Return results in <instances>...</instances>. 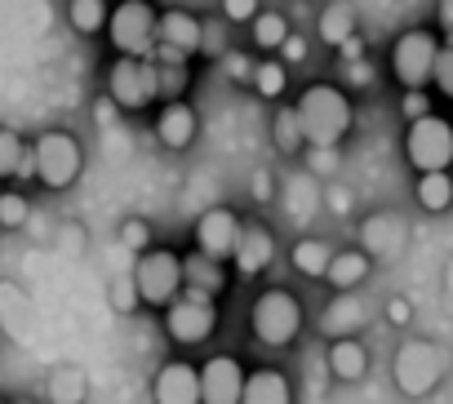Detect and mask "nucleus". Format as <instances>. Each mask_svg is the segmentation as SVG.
I'll return each instance as SVG.
<instances>
[{
	"label": "nucleus",
	"mask_w": 453,
	"mask_h": 404,
	"mask_svg": "<svg viewBox=\"0 0 453 404\" xmlns=\"http://www.w3.org/2000/svg\"><path fill=\"white\" fill-rule=\"evenodd\" d=\"M32 151H36V182H41V187L67 191V187L81 178L85 156H81V142H76L67 129H45V133L32 142Z\"/></svg>",
	"instance_id": "obj_7"
},
{
	"label": "nucleus",
	"mask_w": 453,
	"mask_h": 404,
	"mask_svg": "<svg viewBox=\"0 0 453 404\" xmlns=\"http://www.w3.org/2000/svg\"><path fill=\"white\" fill-rule=\"evenodd\" d=\"M196 129H200V120H196V111L187 107V98L160 103V111H156V142H160V147L187 151V147L196 142Z\"/></svg>",
	"instance_id": "obj_15"
},
{
	"label": "nucleus",
	"mask_w": 453,
	"mask_h": 404,
	"mask_svg": "<svg viewBox=\"0 0 453 404\" xmlns=\"http://www.w3.org/2000/svg\"><path fill=\"white\" fill-rule=\"evenodd\" d=\"M107 41L116 45V54L151 58L156 45H160V14L147 0H120L111 10V23H107Z\"/></svg>",
	"instance_id": "obj_3"
},
{
	"label": "nucleus",
	"mask_w": 453,
	"mask_h": 404,
	"mask_svg": "<svg viewBox=\"0 0 453 404\" xmlns=\"http://www.w3.org/2000/svg\"><path fill=\"white\" fill-rule=\"evenodd\" d=\"M369 80H373V67H369V63L360 58V63L351 67V85H369Z\"/></svg>",
	"instance_id": "obj_48"
},
{
	"label": "nucleus",
	"mask_w": 453,
	"mask_h": 404,
	"mask_svg": "<svg viewBox=\"0 0 453 404\" xmlns=\"http://www.w3.org/2000/svg\"><path fill=\"white\" fill-rule=\"evenodd\" d=\"M0 232H5V227H0Z\"/></svg>",
	"instance_id": "obj_52"
},
{
	"label": "nucleus",
	"mask_w": 453,
	"mask_h": 404,
	"mask_svg": "<svg viewBox=\"0 0 453 404\" xmlns=\"http://www.w3.org/2000/svg\"><path fill=\"white\" fill-rule=\"evenodd\" d=\"M67 23L81 36H98L111 23V5H107V0H67Z\"/></svg>",
	"instance_id": "obj_29"
},
{
	"label": "nucleus",
	"mask_w": 453,
	"mask_h": 404,
	"mask_svg": "<svg viewBox=\"0 0 453 404\" xmlns=\"http://www.w3.org/2000/svg\"><path fill=\"white\" fill-rule=\"evenodd\" d=\"M435 19H440V32L449 36V32H453V0H440V5H435Z\"/></svg>",
	"instance_id": "obj_46"
},
{
	"label": "nucleus",
	"mask_w": 453,
	"mask_h": 404,
	"mask_svg": "<svg viewBox=\"0 0 453 404\" xmlns=\"http://www.w3.org/2000/svg\"><path fill=\"white\" fill-rule=\"evenodd\" d=\"M316 324H320L325 338H356V333L369 324V311H365V302H360L351 289H342V293L329 298V307L320 311Z\"/></svg>",
	"instance_id": "obj_17"
},
{
	"label": "nucleus",
	"mask_w": 453,
	"mask_h": 404,
	"mask_svg": "<svg viewBox=\"0 0 453 404\" xmlns=\"http://www.w3.org/2000/svg\"><path fill=\"white\" fill-rule=\"evenodd\" d=\"M27 214H32V205H27V195H19V191H0V227H23L27 223Z\"/></svg>",
	"instance_id": "obj_34"
},
{
	"label": "nucleus",
	"mask_w": 453,
	"mask_h": 404,
	"mask_svg": "<svg viewBox=\"0 0 453 404\" xmlns=\"http://www.w3.org/2000/svg\"><path fill=\"white\" fill-rule=\"evenodd\" d=\"M400 111H404V120H422V116H431V98H426V89H404Z\"/></svg>",
	"instance_id": "obj_40"
},
{
	"label": "nucleus",
	"mask_w": 453,
	"mask_h": 404,
	"mask_svg": "<svg viewBox=\"0 0 453 404\" xmlns=\"http://www.w3.org/2000/svg\"><path fill=\"white\" fill-rule=\"evenodd\" d=\"M241 227H245V223L236 218V210L213 205V210H204V214L196 218L191 240H196L200 254H209V258H218V263H232V258H236V245H241Z\"/></svg>",
	"instance_id": "obj_11"
},
{
	"label": "nucleus",
	"mask_w": 453,
	"mask_h": 404,
	"mask_svg": "<svg viewBox=\"0 0 453 404\" xmlns=\"http://www.w3.org/2000/svg\"><path fill=\"white\" fill-rule=\"evenodd\" d=\"M303 54H307V45H303V41H294V36H289V41H285V58H289V63H298V58H303Z\"/></svg>",
	"instance_id": "obj_50"
},
{
	"label": "nucleus",
	"mask_w": 453,
	"mask_h": 404,
	"mask_svg": "<svg viewBox=\"0 0 453 404\" xmlns=\"http://www.w3.org/2000/svg\"><path fill=\"white\" fill-rule=\"evenodd\" d=\"M325 364H329V373H334L338 382H360V377L369 373V347H365L360 338H334Z\"/></svg>",
	"instance_id": "obj_22"
},
{
	"label": "nucleus",
	"mask_w": 453,
	"mask_h": 404,
	"mask_svg": "<svg viewBox=\"0 0 453 404\" xmlns=\"http://www.w3.org/2000/svg\"><path fill=\"white\" fill-rule=\"evenodd\" d=\"M387 320H391V324H409V320H413V307H409L404 298H391V302H387Z\"/></svg>",
	"instance_id": "obj_44"
},
{
	"label": "nucleus",
	"mask_w": 453,
	"mask_h": 404,
	"mask_svg": "<svg viewBox=\"0 0 453 404\" xmlns=\"http://www.w3.org/2000/svg\"><path fill=\"white\" fill-rule=\"evenodd\" d=\"M280 205H285V214L298 223V227H307L316 214H320V205H325V191H320V178L307 169V173H294V178H285V187H280Z\"/></svg>",
	"instance_id": "obj_16"
},
{
	"label": "nucleus",
	"mask_w": 453,
	"mask_h": 404,
	"mask_svg": "<svg viewBox=\"0 0 453 404\" xmlns=\"http://www.w3.org/2000/svg\"><path fill=\"white\" fill-rule=\"evenodd\" d=\"M444 289H449V298H453V258H449V267H444Z\"/></svg>",
	"instance_id": "obj_51"
},
{
	"label": "nucleus",
	"mask_w": 453,
	"mask_h": 404,
	"mask_svg": "<svg viewBox=\"0 0 453 404\" xmlns=\"http://www.w3.org/2000/svg\"><path fill=\"white\" fill-rule=\"evenodd\" d=\"M338 147H307V169L316 173V178H334L338 173Z\"/></svg>",
	"instance_id": "obj_38"
},
{
	"label": "nucleus",
	"mask_w": 453,
	"mask_h": 404,
	"mask_svg": "<svg viewBox=\"0 0 453 404\" xmlns=\"http://www.w3.org/2000/svg\"><path fill=\"white\" fill-rule=\"evenodd\" d=\"M116 111H120V107H116L111 98H98V111H94V120H98V125H111V116H116Z\"/></svg>",
	"instance_id": "obj_47"
},
{
	"label": "nucleus",
	"mask_w": 453,
	"mask_h": 404,
	"mask_svg": "<svg viewBox=\"0 0 453 404\" xmlns=\"http://www.w3.org/2000/svg\"><path fill=\"white\" fill-rule=\"evenodd\" d=\"M285 85H289V67H285V63H258V72H254V89H258L263 98H280Z\"/></svg>",
	"instance_id": "obj_33"
},
{
	"label": "nucleus",
	"mask_w": 453,
	"mask_h": 404,
	"mask_svg": "<svg viewBox=\"0 0 453 404\" xmlns=\"http://www.w3.org/2000/svg\"><path fill=\"white\" fill-rule=\"evenodd\" d=\"M338 54H342V58H347V63H360V54H365V45H360V41H356V36H351V41H347V45H342V50H338Z\"/></svg>",
	"instance_id": "obj_49"
},
{
	"label": "nucleus",
	"mask_w": 453,
	"mask_h": 404,
	"mask_svg": "<svg viewBox=\"0 0 453 404\" xmlns=\"http://www.w3.org/2000/svg\"><path fill=\"white\" fill-rule=\"evenodd\" d=\"M182 276H187V289H182V293H200V298L226 293V271H222V263L209 258V254H200V249H191V254L182 258Z\"/></svg>",
	"instance_id": "obj_21"
},
{
	"label": "nucleus",
	"mask_w": 453,
	"mask_h": 404,
	"mask_svg": "<svg viewBox=\"0 0 453 404\" xmlns=\"http://www.w3.org/2000/svg\"><path fill=\"white\" fill-rule=\"evenodd\" d=\"M107 98L120 111H142L151 103H160V80H156V63L151 58H129L120 54L107 67Z\"/></svg>",
	"instance_id": "obj_6"
},
{
	"label": "nucleus",
	"mask_w": 453,
	"mask_h": 404,
	"mask_svg": "<svg viewBox=\"0 0 453 404\" xmlns=\"http://www.w3.org/2000/svg\"><path fill=\"white\" fill-rule=\"evenodd\" d=\"M120 249H129V254H147L151 249V227L142 223V218H129V223H120Z\"/></svg>",
	"instance_id": "obj_37"
},
{
	"label": "nucleus",
	"mask_w": 453,
	"mask_h": 404,
	"mask_svg": "<svg viewBox=\"0 0 453 404\" xmlns=\"http://www.w3.org/2000/svg\"><path fill=\"white\" fill-rule=\"evenodd\" d=\"M218 329V298H200V293H182L165 307V333L178 347H196Z\"/></svg>",
	"instance_id": "obj_10"
},
{
	"label": "nucleus",
	"mask_w": 453,
	"mask_h": 404,
	"mask_svg": "<svg viewBox=\"0 0 453 404\" xmlns=\"http://www.w3.org/2000/svg\"><path fill=\"white\" fill-rule=\"evenodd\" d=\"M200 54H213V58L226 54V32H222V23H204V50H200Z\"/></svg>",
	"instance_id": "obj_42"
},
{
	"label": "nucleus",
	"mask_w": 453,
	"mask_h": 404,
	"mask_svg": "<svg viewBox=\"0 0 453 404\" xmlns=\"http://www.w3.org/2000/svg\"><path fill=\"white\" fill-rule=\"evenodd\" d=\"M369 267H373V258H369L365 249H338V254H334V263H329V276H325V280L334 285V293H342V289L365 285Z\"/></svg>",
	"instance_id": "obj_27"
},
{
	"label": "nucleus",
	"mask_w": 453,
	"mask_h": 404,
	"mask_svg": "<svg viewBox=\"0 0 453 404\" xmlns=\"http://www.w3.org/2000/svg\"><path fill=\"white\" fill-rule=\"evenodd\" d=\"M431 85L453 103V32H449L444 45H440V58H435V76H431Z\"/></svg>",
	"instance_id": "obj_36"
},
{
	"label": "nucleus",
	"mask_w": 453,
	"mask_h": 404,
	"mask_svg": "<svg viewBox=\"0 0 453 404\" xmlns=\"http://www.w3.org/2000/svg\"><path fill=\"white\" fill-rule=\"evenodd\" d=\"M85 400V373L81 369H54L50 373V404H81Z\"/></svg>",
	"instance_id": "obj_32"
},
{
	"label": "nucleus",
	"mask_w": 453,
	"mask_h": 404,
	"mask_svg": "<svg viewBox=\"0 0 453 404\" xmlns=\"http://www.w3.org/2000/svg\"><path fill=\"white\" fill-rule=\"evenodd\" d=\"M138 302H142V298H138V285H134V276L111 285V307H116V311H134Z\"/></svg>",
	"instance_id": "obj_41"
},
{
	"label": "nucleus",
	"mask_w": 453,
	"mask_h": 404,
	"mask_svg": "<svg viewBox=\"0 0 453 404\" xmlns=\"http://www.w3.org/2000/svg\"><path fill=\"white\" fill-rule=\"evenodd\" d=\"M413 195L426 214H444L453 205V173L449 169H435V173H418L413 182Z\"/></svg>",
	"instance_id": "obj_28"
},
{
	"label": "nucleus",
	"mask_w": 453,
	"mask_h": 404,
	"mask_svg": "<svg viewBox=\"0 0 453 404\" xmlns=\"http://www.w3.org/2000/svg\"><path fill=\"white\" fill-rule=\"evenodd\" d=\"M0 178H36V151L14 129H0Z\"/></svg>",
	"instance_id": "obj_25"
},
{
	"label": "nucleus",
	"mask_w": 453,
	"mask_h": 404,
	"mask_svg": "<svg viewBox=\"0 0 453 404\" xmlns=\"http://www.w3.org/2000/svg\"><path fill=\"white\" fill-rule=\"evenodd\" d=\"M444 369H449V355H444L440 342H431V338H409V342H400V351H395L391 377H395V386H400L409 400H422V395L440 391Z\"/></svg>",
	"instance_id": "obj_2"
},
{
	"label": "nucleus",
	"mask_w": 453,
	"mask_h": 404,
	"mask_svg": "<svg viewBox=\"0 0 453 404\" xmlns=\"http://www.w3.org/2000/svg\"><path fill=\"white\" fill-rule=\"evenodd\" d=\"M134 285H138V298L147 302V307H169L173 298H182V289H187V276H182V254H173V249H147V254H138V263H134Z\"/></svg>",
	"instance_id": "obj_5"
},
{
	"label": "nucleus",
	"mask_w": 453,
	"mask_h": 404,
	"mask_svg": "<svg viewBox=\"0 0 453 404\" xmlns=\"http://www.w3.org/2000/svg\"><path fill=\"white\" fill-rule=\"evenodd\" d=\"M254 195H258V200H276V182H272V173H267V169H258V173H254Z\"/></svg>",
	"instance_id": "obj_45"
},
{
	"label": "nucleus",
	"mask_w": 453,
	"mask_h": 404,
	"mask_svg": "<svg viewBox=\"0 0 453 404\" xmlns=\"http://www.w3.org/2000/svg\"><path fill=\"white\" fill-rule=\"evenodd\" d=\"M218 67H222V76H226V80H236V85L254 80V72H258V63H254L250 54H241V50H226V54L218 58Z\"/></svg>",
	"instance_id": "obj_35"
},
{
	"label": "nucleus",
	"mask_w": 453,
	"mask_h": 404,
	"mask_svg": "<svg viewBox=\"0 0 453 404\" xmlns=\"http://www.w3.org/2000/svg\"><path fill=\"white\" fill-rule=\"evenodd\" d=\"M160 45H173L191 58V54L204 50V23L187 10H165L160 14Z\"/></svg>",
	"instance_id": "obj_20"
},
{
	"label": "nucleus",
	"mask_w": 453,
	"mask_h": 404,
	"mask_svg": "<svg viewBox=\"0 0 453 404\" xmlns=\"http://www.w3.org/2000/svg\"><path fill=\"white\" fill-rule=\"evenodd\" d=\"M250 27H254V45L258 50H285V41H289V19L276 14V10H263Z\"/></svg>",
	"instance_id": "obj_30"
},
{
	"label": "nucleus",
	"mask_w": 453,
	"mask_h": 404,
	"mask_svg": "<svg viewBox=\"0 0 453 404\" xmlns=\"http://www.w3.org/2000/svg\"><path fill=\"white\" fill-rule=\"evenodd\" d=\"M151 400L156 404H200V369L187 360L160 364V373L151 382Z\"/></svg>",
	"instance_id": "obj_14"
},
{
	"label": "nucleus",
	"mask_w": 453,
	"mask_h": 404,
	"mask_svg": "<svg viewBox=\"0 0 453 404\" xmlns=\"http://www.w3.org/2000/svg\"><path fill=\"white\" fill-rule=\"evenodd\" d=\"M360 249H365L369 258L395 263V258L409 249V223H404L400 214H391V210L369 214V218L360 223Z\"/></svg>",
	"instance_id": "obj_13"
},
{
	"label": "nucleus",
	"mask_w": 453,
	"mask_h": 404,
	"mask_svg": "<svg viewBox=\"0 0 453 404\" xmlns=\"http://www.w3.org/2000/svg\"><path fill=\"white\" fill-rule=\"evenodd\" d=\"M250 329L263 347L280 351L303 333V302L289 289H267V293H258V302L250 311Z\"/></svg>",
	"instance_id": "obj_4"
},
{
	"label": "nucleus",
	"mask_w": 453,
	"mask_h": 404,
	"mask_svg": "<svg viewBox=\"0 0 453 404\" xmlns=\"http://www.w3.org/2000/svg\"><path fill=\"white\" fill-rule=\"evenodd\" d=\"M298 125L307 133V147H338L351 133V98L338 85H307L294 103Z\"/></svg>",
	"instance_id": "obj_1"
},
{
	"label": "nucleus",
	"mask_w": 453,
	"mask_h": 404,
	"mask_svg": "<svg viewBox=\"0 0 453 404\" xmlns=\"http://www.w3.org/2000/svg\"><path fill=\"white\" fill-rule=\"evenodd\" d=\"M334 254H338V249H334L329 240L303 236V240L294 245V254H289V258H294V271H298V276H307V280H325V276H329Z\"/></svg>",
	"instance_id": "obj_26"
},
{
	"label": "nucleus",
	"mask_w": 453,
	"mask_h": 404,
	"mask_svg": "<svg viewBox=\"0 0 453 404\" xmlns=\"http://www.w3.org/2000/svg\"><path fill=\"white\" fill-rule=\"evenodd\" d=\"M156 63V80H160V103H173L191 89V67H187V54L173 50V45H156L151 54Z\"/></svg>",
	"instance_id": "obj_19"
},
{
	"label": "nucleus",
	"mask_w": 453,
	"mask_h": 404,
	"mask_svg": "<svg viewBox=\"0 0 453 404\" xmlns=\"http://www.w3.org/2000/svg\"><path fill=\"white\" fill-rule=\"evenodd\" d=\"M435 58H440V41L426 27H409L395 45H391V76L404 89H426L435 76Z\"/></svg>",
	"instance_id": "obj_8"
},
{
	"label": "nucleus",
	"mask_w": 453,
	"mask_h": 404,
	"mask_svg": "<svg viewBox=\"0 0 453 404\" xmlns=\"http://www.w3.org/2000/svg\"><path fill=\"white\" fill-rule=\"evenodd\" d=\"M263 14V0H222V19L226 23H254Z\"/></svg>",
	"instance_id": "obj_39"
},
{
	"label": "nucleus",
	"mask_w": 453,
	"mask_h": 404,
	"mask_svg": "<svg viewBox=\"0 0 453 404\" xmlns=\"http://www.w3.org/2000/svg\"><path fill=\"white\" fill-rule=\"evenodd\" d=\"M245 369L236 355H213L200 364V404H241L245 395Z\"/></svg>",
	"instance_id": "obj_12"
},
{
	"label": "nucleus",
	"mask_w": 453,
	"mask_h": 404,
	"mask_svg": "<svg viewBox=\"0 0 453 404\" xmlns=\"http://www.w3.org/2000/svg\"><path fill=\"white\" fill-rule=\"evenodd\" d=\"M272 138H276V147H280L285 156H298V151L307 147V133H303L294 107H280V111H276V120H272Z\"/></svg>",
	"instance_id": "obj_31"
},
{
	"label": "nucleus",
	"mask_w": 453,
	"mask_h": 404,
	"mask_svg": "<svg viewBox=\"0 0 453 404\" xmlns=\"http://www.w3.org/2000/svg\"><path fill=\"white\" fill-rule=\"evenodd\" d=\"M356 10L347 5V0H334V5H325L320 10V19H316V32H320V41L329 45V50H342L351 36H356Z\"/></svg>",
	"instance_id": "obj_24"
},
{
	"label": "nucleus",
	"mask_w": 453,
	"mask_h": 404,
	"mask_svg": "<svg viewBox=\"0 0 453 404\" xmlns=\"http://www.w3.org/2000/svg\"><path fill=\"white\" fill-rule=\"evenodd\" d=\"M404 156L418 173H435V169H449L453 164V125L440 120V116H422V120H409V133H404Z\"/></svg>",
	"instance_id": "obj_9"
},
{
	"label": "nucleus",
	"mask_w": 453,
	"mask_h": 404,
	"mask_svg": "<svg viewBox=\"0 0 453 404\" xmlns=\"http://www.w3.org/2000/svg\"><path fill=\"white\" fill-rule=\"evenodd\" d=\"M241 404H294V386L280 369H254L245 377V395Z\"/></svg>",
	"instance_id": "obj_23"
},
{
	"label": "nucleus",
	"mask_w": 453,
	"mask_h": 404,
	"mask_svg": "<svg viewBox=\"0 0 453 404\" xmlns=\"http://www.w3.org/2000/svg\"><path fill=\"white\" fill-rule=\"evenodd\" d=\"M325 205H329V210L342 218V214L351 210V195H347V187H329V191H325Z\"/></svg>",
	"instance_id": "obj_43"
},
{
	"label": "nucleus",
	"mask_w": 453,
	"mask_h": 404,
	"mask_svg": "<svg viewBox=\"0 0 453 404\" xmlns=\"http://www.w3.org/2000/svg\"><path fill=\"white\" fill-rule=\"evenodd\" d=\"M232 263H236L241 276H263V271L276 263V240H272V232H267L263 223H245Z\"/></svg>",
	"instance_id": "obj_18"
}]
</instances>
